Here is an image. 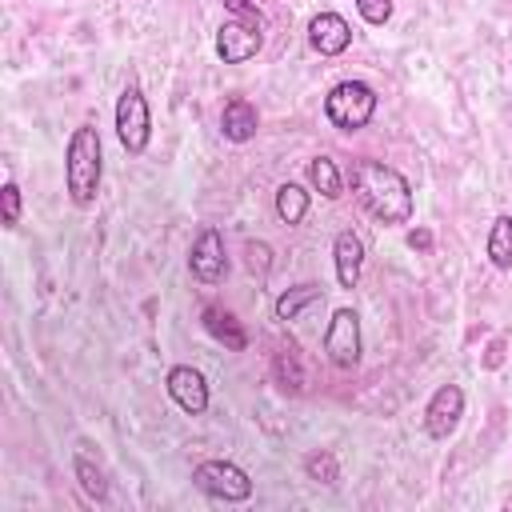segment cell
I'll return each instance as SVG.
<instances>
[{"instance_id": "9a60e30c", "label": "cell", "mask_w": 512, "mask_h": 512, "mask_svg": "<svg viewBox=\"0 0 512 512\" xmlns=\"http://www.w3.org/2000/svg\"><path fill=\"white\" fill-rule=\"evenodd\" d=\"M484 248H488L492 268H500V272L512 268V216H508V212L492 220V228H488V244H484Z\"/></svg>"}, {"instance_id": "ffe728a7", "label": "cell", "mask_w": 512, "mask_h": 512, "mask_svg": "<svg viewBox=\"0 0 512 512\" xmlns=\"http://www.w3.org/2000/svg\"><path fill=\"white\" fill-rule=\"evenodd\" d=\"M304 476L308 480H316V484H336L340 480V460H336V452L332 448H316V452H308L304 456Z\"/></svg>"}, {"instance_id": "7a4b0ae2", "label": "cell", "mask_w": 512, "mask_h": 512, "mask_svg": "<svg viewBox=\"0 0 512 512\" xmlns=\"http://www.w3.org/2000/svg\"><path fill=\"white\" fill-rule=\"evenodd\" d=\"M104 152H100V132L92 124H80L72 128L68 136V148H64V188H68V200L76 208H92L96 204V192H100V164Z\"/></svg>"}, {"instance_id": "8fae6325", "label": "cell", "mask_w": 512, "mask_h": 512, "mask_svg": "<svg viewBox=\"0 0 512 512\" xmlns=\"http://www.w3.org/2000/svg\"><path fill=\"white\" fill-rule=\"evenodd\" d=\"M308 44L320 56H340L352 44V28H348V20L340 12H316L308 20Z\"/></svg>"}, {"instance_id": "52a82bcc", "label": "cell", "mask_w": 512, "mask_h": 512, "mask_svg": "<svg viewBox=\"0 0 512 512\" xmlns=\"http://www.w3.org/2000/svg\"><path fill=\"white\" fill-rule=\"evenodd\" d=\"M324 352L336 368H356L360 364V316L352 308H336L328 328H324Z\"/></svg>"}, {"instance_id": "3957f363", "label": "cell", "mask_w": 512, "mask_h": 512, "mask_svg": "<svg viewBox=\"0 0 512 512\" xmlns=\"http://www.w3.org/2000/svg\"><path fill=\"white\" fill-rule=\"evenodd\" d=\"M324 116L340 132H360L376 116V92L364 80H340L324 96Z\"/></svg>"}, {"instance_id": "d4e9b609", "label": "cell", "mask_w": 512, "mask_h": 512, "mask_svg": "<svg viewBox=\"0 0 512 512\" xmlns=\"http://www.w3.org/2000/svg\"><path fill=\"white\" fill-rule=\"evenodd\" d=\"M248 264H252V272H268V244H248Z\"/></svg>"}, {"instance_id": "2e32d148", "label": "cell", "mask_w": 512, "mask_h": 512, "mask_svg": "<svg viewBox=\"0 0 512 512\" xmlns=\"http://www.w3.org/2000/svg\"><path fill=\"white\" fill-rule=\"evenodd\" d=\"M308 180H312V188H316L324 200H340V196H344V176H340L336 160H328V156L308 160Z\"/></svg>"}, {"instance_id": "6da1fadb", "label": "cell", "mask_w": 512, "mask_h": 512, "mask_svg": "<svg viewBox=\"0 0 512 512\" xmlns=\"http://www.w3.org/2000/svg\"><path fill=\"white\" fill-rule=\"evenodd\" d=\"M348 180H352V192H356L360 208L376 224L392 228V224H408L412 220V208H416L412 204V184L392 164H384V160H356Z\"/></svg>"}, {"instance_id": "4fadbf2b", "label": "cell", "mask_w": 512, "mask_h": 512, "mask_svg": "<svg viewBox=\"0 0 512 512\" xmlns=\"http://www.w3.org/2000/svg\"><path fill=\"white\" fill-rule=\"evenodd\" d=\"M332 260H336V280H340V288H356L360 268H364V240H360L352 228L336 232V240H332Z\"/></svg>"}, {"instance_id": "44dd1931", "label": "cell", "mask_w": 512, "mask_h": 512, "mask_svg": "<svg viewBox=\"0 0 512 512\" xmlns=\"http://www.w3.org/2000/svg\"><path fill=\"white\" fill-rule=\"evenodd\" d=\"M0 220H4V228L20 224V188H16V180H8L0 188Z\"/></svg>"}, {"instance_id": "d6986e66", "label": "cell", "mask_w": 512, "mask_h": 512, "mask_svg": "<svg viewBox=\"0 0 512 512\" xmlns=\"http://www.w3.org/2000/svg\"><path fill=\"white\" fill-rule=\"evenodd\" d=\"M72 472H76V480H80V488H84V496L88 500H96V504H104L108 500V480H104V472L88 460V456H72Z\"/></svg>"}, {"instance_id": "ac0fdd59", "label": "cell", "mask_w": 512, "mask_h": 512, "mask_svg": "<svg viewBox=\"0 0 512 512\" xmlns=\"http://www.w3.org/2000/svg\"><path fill=\"white\" fill-rule=\"evenodd\" d=\"M324 296V288L320 284H296V288H288V292H280L276 296V320H296L308 304H316Z\"/></svg>"}, {"instance_id": "9c48e42d", "label": "cell", "mask_w": 512, "mask_h": 512, "mask_svg": "<svg viewBox=\"0 0 512 512\" xmlns=\"http://www.w3.org/2000/svg\"><path fill=\"white\" fill-rule=\"evenodd\" d=\"M460 416H464V388L460 384H440L432 392L428 408H424V432L432 440H448L456 432Z\"/></svg>"}, {"instance_id": "5b68a950", "label": "cell", "mask_w": 512, "mask_h": 512, "mask_svg": "<svg viewBox=\"0 0 512 512\" xmlns=\"http://www.w3.org/2000/svg\"><path fill=\"white\" fill-rule=\"evenodd\" d=\"M192 484L212 496V500H224V504H244L252 496V480L240 464L232 460H204L192 468Z\"/></svg>"}, {"instance_id": "8992f818", "label": "cell", "mask_w": 512, "mask_h": 512, "mask_svg": "<svg viewBox=\"0 0 512 512\" xmlns=\"http://www.w3.org/2000/svg\"><path fill=\"white\" fill-rule=\"evenodd\" d=\"M264 44V16L260 12H248V16H232L228 24H220L216 32V56L224 64H244L260 52Z\"/></svg>"}, {"instance_id": "5bb4252c", "label": "cell", "mask_w": 512, "mask_h": 512, "mask_svg": "<svg viewBox=\"0 0 512 512\" xmlns=\"http://www.w3.org/2000/svg\"><path fill=\"white\" fill-rule=\"evenodd\" d=\"M200 320H204V332H208L212 340H220L228 352H244V348H248V332L240 328V320H236L228 308H220V304H204Z\"/></svg>"}, {"instance_id": "277c9868", "label": "cell", "mask_w": 512, "mask_h": 512, "mask_svg": "<svg viewBox=\"0 0 512 512\" xmlns=\"http://www.w3.org/2000/svg\"><path fill=\"white\" fill-rule=\"evenodd\" d=\"M116 140L128 156H140L152 140V112H148V100L136 84H128L116 100Z\"/></svg>"}, {"instance_id": "7c38bea8", "label": "cell", "mask_w": 512, "mask_h": 512, "mask_svg": "<svg viewBox=\"0 0 512 512\" xmlns=\"http://www.w3.org/2000/svg\"><path fill=\"white\" fill-rule=\"evenodd\" d=\"M256 128H260L256 104H252L248 96H232V100L224 104V112H220V132H224V140L248 144V140L256 136Z\"/></svg>"}, {"instance_id": "7402d4cb", "label": "cell", "mask_w": 512, "mask_h": 512, "mask_svg": "<svg viewBox=\"0 0 512 512\" xmlns=\"http://www.w3.org/2000/svg\"><path fill=\"white\" fill-rule=\"evenodd\" d=\"M272 368H276V376L284 380V388H292V392H300V388H304V376L296 372L292 352H276V356H272Z\"/></svg>"}, {"instance_id": "30bf717a", "label": "cell", "mask_w": 512, "mask_h": 512, "mask_svg": "<svg viewBox=\"0 0 512 512\" xmlns=\"http://www.w3.org/2000/svg\"><path fill=\"white\" fill-rule=\"evenodd\" d=\"M164 388H168V396L176 400L180 412H188V416H204L208 412V380H204L200 368H192V364L168 368Z\"/></svg>"}, {"instance_id": "ba28073f", "label": "cell", "mask_w": 512, "mask_h": 512, "mask_svg": "<svg viewBox=\"0 0 512 512\" xmlns=\"http://www.w3.org/2000/svg\"><path fill=\"white\" fill-rule=\"evenodd\" d=\"M188 272L200 284H220L228 272V256H224V236L220 228H200V236L188 248Z\"/></svg>"}, {"instance_id": "603a6c76", "label": "cell", "mask_w": 512, "mask_h": 512, "mask_svg": "<svg viewBox=\"0 0 512 512\" xmlns=\"http://www.w3.org/2000/svg\"><path fill=\"white\" fill-rule=\"evenodd\" d=\"M356 12L364 16V24L380 28V24L392 20V0H356Z\"/></svg>"}, {"instance_id": "e0dca14e", "label": "cell", "mask_w": 512, "mask_h": 512, "mask_svg": "<svg viewBox=\"0 0 512 512\" xmlns=\"http://www.w3.org/2000/svg\"><path fill=\"white\" fill-rule=\"evenodd\" d=\"M308 204H312V196L300 188V184H280L276 188V216L284 220V224H300L304 216H308Z\"/></svg>"}, {"instance_id": "cb8c5ba5", "label": "cell", "mask_w": 512, "mask_h": 512, "mask_svg": "<svg viewBox=\"0 0 512 512\" xmlns=\"http://www.w3.org/2000/svg\"><path fill=\"white\" fill-rule=\"evenodd\" d=\"M408 248H412V252H428V248H432V232H428V228H412V232H408Z\"/></svg>"}]
</instances>
